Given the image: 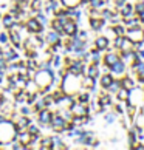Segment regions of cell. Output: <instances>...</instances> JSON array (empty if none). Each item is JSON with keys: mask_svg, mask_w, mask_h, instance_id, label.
<instances>
[{"mask_svg": "<svg viewBox=\"0 0 144 150\" xmlns=\"http://www.w3.org/2000/svg\"><path fill=\"white\" fill-rule=\"evenodd\" d=\"M102 85L104 87H110V85H112V77H110V76H104L102 77Z\"/></svg>", "mask_w": 144, "mask_h": 150, "instance_id": "cell-6", "label": "cell"}, {"mask_svg": "<svg viewBox=\"0 0 144 150\" xmlns=\"http://www.w3.org/2000/svg\"><path fill=\"white\" fill-rule=\"evenodd\" d=\"M40 121L42 122H50L51 121V115H50L48 112H42L40 113Z\"/></svg>", "mask_w": 144, "mask_h": 150, "instance_id": "cell-5", "label": "cell"}, {"mask_svg": "<svg viewBox=\"0 0 144 150\" xmlns=\"http://www.w3.org/2000/svg\"><path fill=\"white\" fill-rule=\"evenodd\" d=\"M28 28L31 30V31H40V25L37 23V20H34V19H31L30 22H28Z\"/></svg>", "mask_w": 144, "mask_h": 150, "instance_id": "cell-3", "label": "cell"}, {"mask_svg": "<svg viewBox=\"0 0 144 150\" xmlns=\"http://www.w3.org/2000/svg\"><path fill=\"white\" fill-rule=\"evenodd\" d=\"M92 25H93V28H95V30H98V28H99V26H101V25H102V22H101V20H99V22H98L96 19H92Z\"/></svg>", "mask_w": 144, "mask_h": 150, "instance_id": "cell-9", "label": "cell"}, {"mask_svg": "<svg viewBox=\"0 0 144 150\" xmlns=\"http://www.w3.org/2000/svg\"><path fill=\"white\" fill-rule=\"evenodd\" d=\"M0 56H2V53H0Z\"/></svg>", "mask_w": 144, "mask_h": 150, "instance_id": "cell-14", "label": "cell"}, {"mask_svg": "<svg viewBox=\"0 0 144 150\" xmlns=\"http://www.w3.org/2000/svg\"><path fill=\"white\" fill-rule=\"evenodd\" d=\"M5 25H6V26H11V25H13V20H11V17H5Z\"/></svg>", "mask_w": 144, "mask_h": 150, "instance_id": "cell-11", "label": "cell"}, {"mask_svg": "<svg viewBox=\"0 0 144 150\" xmlns=\"http://www.w3.org/2000/svg\"><path fill=\"white\" fill-rule=\"evenodd\" d=\"M115 62H118V57H116L115 56V54H109V56H107V64L110 65V64H115Z\"/></svg>", "mask_w": 144, "mask_h": 150, "instance_id": "cell-7", "label": "cell"}, {"mask_svg": "<svg viewBox=\"0 0 144 150\" xmlns=\"http://www.w3.org/2000/svg\"><path fill=\"white\" fill-rule=\"evenodd\" d=\"M136 11H138V13H143V11H144V3L136 5Z\"/></svg>", "mask_w": 144, "mask_h": 150, "instance_id": "cell-13", "label": "cell"}, {"mask_svg": "<svg viewBox=\"0 0 144 150\" xmlns=\"http://www.w3.org/2000/svg\"><path fill=\"white\" fill-rule=\"evenodd\" d=\"M96 74H98V68H96V67H92V68L88 70V76H90V77H95Z\"/></svg>", "mask_w": 144, "mask_h": 150, "instance_id": "cell-8", "label": "cell"}, {"mask_svg": "<svg viewBox=\"0 0 144 150\" xmlns=\"http://www.w3.org/2000/svg\"><path fill=\"white\" fill-rule=\"evenodd\" d=\"M96 45H98V48H99V50H104V48L107 47V39H104V37H101V39H98Z\"/></svg>", "mask_w": 144, "mask_h": 150, "instance_id": "cell-4", "label": "cell"}, {"mask_svg": "<svg viewBox=\"0 0 144 150\" xmlns=\"http://www.w3.org/2000/svg\"><path fill=\"white\" fill-rule=\"evenodd\" d=\"M130 11H132L130 6H126V8H123V14H124V16H129V14H130Z\"/></svg>", "mask_w": 144, "mask_h": 150, "instance_id": "cell-12", "label": "cell"}, {"mask_svg": "<svg viewBox=\"0 0 144 150\" xmlns=\"http://www.w3.org/2000/svg\"><path fill=\"white\" fill-rule=\"evenodd\" d=\"M64 30L67 31V34H74L76 33V26L73 22H65L64 23Z\"/></svg>", "mask_w": 144, "mask_h": 150, "instance_id": "cell-1", "label": "cell"}, {"mask_svg": "<svg viewBox=\"0 0 144 150\" xmlns=\"http://www.w3.org/2000/svg\"><path fill=\"white\" fill-rule=\"evenodd\" d=\"M129 36L132 37V40H141V39H143V33H141V30H132L129 33Z\"/></svg>", "mask_w": 144, "mask_h": 150, "instance_id": "cell-2", "label": "cell"}, {"mask_svg": "<svg viewBox=\"0 0 144 150\" xmlns=\"http://www.w3.org/2000/svg\"><path fill=\"white\" fill-rule=\"evenodd\" d=\"M92 5H93L95 8H99V6L102 5V2H101V0H93V2H92Z\"/></svg>", "mask_w": 144, "mask_h": 150, "instance_id": "cell-10", "label": "cell"}]
</instances>
